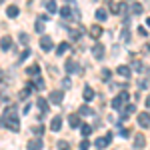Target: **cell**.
I'll return each mask as SVG.
<instances>
[{"instance_id":"obj_1","label":"cell","mask_w":150,"mask_h":150,"mask_svg":"<svg viewBox=\"0 0 150 150\" xmlns=\"http://www.w3.org/2000/svg\"><path fill=\"white\" fill-rule=\"evenodd\" d=\"M52 46H54V44H52V38H50V36H42V38H40V48H42L44 52H50Z\"/></svg>"},{"instance_id":"obj_2","label":"cell","mask_w":150,"mask_h":150,"mask_svg":"<svg viewBox=\"0 0 150 150\" xmlns=\"http://www.w3.org/2000/svg\"><path fill=\"white\" fill-rule=\"evenodd\" d=\"M124 102H128V94L126 92H122V94H118L114 100H112V108H120Z\"/></svg>"},{"instance_id":"obj_3","label":"cell","mask_w":150,"mask_h":150,"mask_svg":"<svg viewBox=\"0 0 150 150\" xmlns=\"http://www.w3.org/2000/svg\"><path fill=\"white\" fill-rule=\"evenodd\" d=\"M26 148L28 150H42V138H32L26 142Z\"/></svg>"},{"instance_id":"obj_4","label":"cell","mask_w":150,"mask_h":150,"mask_svg":"<svg viewBox=\"0 0 150 150\" xmlns=\"http://www.w3.org/2000/svg\"><path fill=\"white\" fill-rule=\"evenodd\" d=\"M138 124L142 128H148L150 126V114H148V112H140V114H138Z\"/></svg>"},{"instance_id":"obj_5","label":"cell","mask_w":150,"mask_h":150,"mask_svg":"<svg viewBox=\"0 0 150 150\" xmlns=\"http://www.w3.org/2000/svg\"><path fill=\"white\" fill-rule=\"evenodd\" d=\"M110 140H112V134H106V136H102V138H98L94 144H96V148H106V146L110 144Z\"/></svg>"},{"instance_id":"obj_6","label":"cell","mask_w":150,"mask_h":150,"mask_svg":"<svg viewBox=\"0 0 150 150\" xmlns=\"http://www.w3.org/2000/svg\"><path fill=\"white\" fill-rule=\"evenodd\" d=\"M92 56L96 58V60H102L104 58V46L102 44H94L92 46Z\"/></svg>"},{"instance_id":"obj_7","label":"cell","mask_w":150,"mask_h":150,"mask_svg":"<svg viewBox=\"0 0 150 150\" xmlns=\"http://www.w3.org/2000/svg\"><path fill=\"white\" fill-rule=\"evenodd\" d=\"M64 70H66L68 74H72V72L76 74V72H80V66H78V64H76L74 60H68V62L64 64Z\"/></svg>"},{"instance_id":"obj_8","label":"cell","mask_w":150,"mask_h":150,"mask_svg":"<svg viewBox=\"0 0 150 150\" xmlns=\"http://www.w3.org/2000/svg\"><path fill=\"white\" fill-rule=\"evenodd\" d=\"M146 146V138H144V134H136L134 136V148L140 150V148H144Z\"/></svg>"},{"instance_id":"obj_9","label":"cell","mask_w":150,"mask_h":150,"mask_svg":"<svg viewBox=\"0 0 150 150\" xmlns=\"http://www.w3.org/2000/svg\"><path fill=\"white\" fill-rule=\"evenodd\" d=\"M60 128H62V118H60V116H54V118H52V122H50V130L58 132Z\"/></svg>"},{"instance_id":"obj_10","label":"cell","mask_w":150,"mask_h":150,"mask_svg":"<svg viewBox=\"0 0 150 150\" xmlns=\"http://www.w3.org/2000/svg\"><path fill=\"white\" fill-rule=\"evenodd\" d=\"M62 98H64V94L58 92V90H52V92H50V102L60 104V102H62Z\"/></svg>"},{"instance_id":"obj_11","label":"cell","mask_w":150,"mask_h":150,"mask_svg":"<svg viewBox=\"0 0 150 150\" xmlns=\"http://www.w3.org/2000/svg\"><path fill=\"white\" fill-rule=\"evenodd\" d=\"M0 46H2V50H10L12 48V38L10 36H4V38L0 40Z\"/></svg>"},{"instance_id":"obj_12","label":"cell","mask_w":150,"mask_h":150,"mask_svg":"<svg viewBox=\"0 0 150 150\" xmlns=\"http://www.w3.org/2000/svg\"><path fill=\"white\" fill-rule=\"evenodd\" d=\"M38 72H40V66H38V64H32V66L26 68V74H28V76H36Z\"/></svg>"},{"instance_id":"obj_13","label":"cell","mask_w":150,"mask_h":150,"mask_svg":"<svg viewBox=\"0 0 150 150\" xmlns=\"http://www.w3.org/2000/svg\"><path fill=\"white\" fill-rule=\"evenodd\" d=\"M68 122H70V126H72V128L80 126V116H78V114H72V116L68 118Z\"/></svg>"},{"instance_id":"obj_14","label":"cell","mask_w":150,"mask_h":150,"mask_svg":"<svg viewBox=\"0 0 150 150\" xmlns=\"http://www.w3.org/2000/svg\"><path fill=\"white\" fill-rule=\"evenodd\" d=\"M6 14H8L10 18H16V16H18V6H14V4L8 6V8H6Z\"/></svg>"},{"instance_id":"obj_15","label":"cell","mask_w":150,"mask_h":150,"mask_svg":"<svg viewBox=\"0 0 150 150\" xmlns=\"http://www.w3.org/2000/svg\"><path fill=\"white\" fill-rule=\"evenodd\" d=\"M96 18H98L100 22H104V20L108 18V12L104 10V8H98V10H96Z\"/></svg>"},{"instance_id":"obj_16","label":"cell","mask_w":150,"mask_h":150,"mask_svg":"<svg viewBox=\"0 0 150 150\" xmlns=\"http://www.w3.org/2000/svg\"><path fill=\"white\" fill-rule=\"evenodd\" d=\"M90 36H92V38H100V36H102V28H100V26H92V28H90Z\"/></svg>"},{"instance_id":"obj_17","label":"cell","mask_w":150,"mask_h":150,"mask_svg":"<svg viewBox=\"0 0 150 150\" xmlns=\"http://www.w3.org/2000/svg\"><path fill=\"white\" fill-rule=\"evenodd\" d=\"M120 76H124V78H130V68L128 66H118V70H116Z\"/></svg>"},{"instance_id":"obj_18","label":"cell","mask_w":150,"mask_h":150,"mask_svg":"<svg viewBox=\"0 0 150 150\" xmlns=\"http://www.w3.org/2000/svg\"><path fill=\"white\" fill-rule=\"evenodd\" d=\"M82 98H84V100H92V98H94V90L90 88V86L84 88V96H82Z\"/></svg>"},{"instance_id":"obj_19","label":"cell","mask_w":150,"mask_h":150,"mask_svg":"<svg viewBox=\"0 0 150 150\" xmlns=\"http://www.w3.org/2000/svg\"><path fill=\"white\" fill-rule=\"evenodd\" d=\"M68 42H62V44H58V48H56V54L58 56H62V54H64V52H66V50H68Z\"/></svg>"},{"instance_id":"obj_20","label":"cell","mask_w":150,"mask_h":150,"mask_svg":"<svg viewBox=\"0 0 150 150\" xmlns=\"http://www.w3.org/2000/svg\"><path fill=\"white\" fill-rule=\"evenodd\" d=\"M38 108L42 110V114H44V112H48V102L44 100V98H38Z\"/></svg>"},{"instance_id":"obj_21","label":"cell","mask_w":150,"mask_h":150,"mask_svg":"<svg viewBox=\"0 0 150 150\" xmlns=\"http://www.w3.org/2000/svg\"><path fill=\"white\" fill-rule=\"evenodd\" d=\"M142 10H144L142 4H132V6H130V12H132V14H142Z\"/></svg>"},{"instance_id":"obj_22","label":"cell","mask_w":150,"mask_h":150,"mask_svg":"<svg viewBox=\"0 0 150 150\" xmlns=\"http://www.w3.org/2000/svg\"><path fill=\"white\" fill-rule=\"evenodd\" d=\"M60 16L62 18H70L72 16V10H70L68 6H64V8H60Z\"/></svg>"},{"instance_id":"obj_23","label":"cell","mask_w":150,"mask_h":150,"mask_svg":"<svg viewBox=\"0 0 150 150\" xmlns=\"http://www.w3.org/2000/svg\"><path fill=\"white\" fill-rule=\"evenodd\" d=\"M78 112H80V116H88V114H92L90 106H86V104H84V106H80V110H78Z\"/></svg>"},{"instance_id":"obj_24","label":"cell","mask_w":150,"mask_h":150,"mask_svg":"<svg viewBox=\"0 0 150 150\" xmlns=\"http://www.w3.org/2000/svg\"><path fill=\"white\" fill-rule=\"evenodd\" d=\"M32 132H34L36 136H42V134H44V126H40V124H36V126H32Z\"/></svg>"},{"instance_id":"obj_25","label":"cell","mask_w":150,"mask_h":150,"mask_svg":"<svg viewBox=\"0 0 150 150\" xmlns=\"http://www.w3.org/2000/svg\"><path fill=\"white\" fill-rule=\"evenodd\" d=\"M46 8H48V12H56L58 10L56 2H52V0H46Z\"/></svg>"},{"instance_id":"obj_26","label":"cell","mask_w":150,"mask_h":150,"mask_svg":"<svg viewBox=\"0 0 150 150\" xmlns=\"http://www.w3.org/2000/svg\"><path fill=\"white\" fill-rule=\"evenodd\" d=\"M80 128H82V134H84V136H88V134H90V132L94 130V128L90 126V124H82Z\"/></svg>"},{"instance_id":"obj_27","label":"cell","mask_w":150,"mask_h":150,"mask_svg":"<svg viewBox=\"0 0 150 150\" xmlns=\"http://www.w3.org/2000/svg\"><path fill=\"white\" fill-rule=\"evenodd\" d=\"M58 150H70L68 142H66V140H60V142H58Z\"/></svg>"},{"instance_id":"obj_28","label":"cell","mask_w":150,"mask_h":150,"mask_svg":"<svg viewBox=\"0 0 150 150\" xmlns=\"http://www.w3.org/2000/svg\"><path fill=\"white\" fill-rule=\"evenodd\" d=\"M132 68L136 70V72H142V70H144V66H142V62H132Z\"/></svg>"},{"instance_id":"obj_29","label":"cell","mask_w":150,"mask_h":150,"mask_svg":"<svg viewBox=\"0 0 150 150\" xmlns=\"http://www.w3.org/2000/svg\"><path fill=\"white\" fill-rule=\"evenodd\" d=\"M30 56V50H28V48H26V50H24L22 54H20V60H18V62H24V60H26V58Z\"/></svg>"},{"instance_id":"obj_30","label":"cell","mask_w":150,"mask_h":150,"mask_svg":"<svg viewBox=\"0 0 150 150\" xmlns=\"http://www.w3.org/2000/svg\"><path fill=\"white\" fill-rule=\"evenodd\" d=\"M36 32H40V34L44 32V24H42V20H38V22H36Z\"/></svg>"},{"instance_id":"obj_31","label":"cell","mask_w":150,"mask_h":150,"mask_svg":"<svg viewBox=\"0 0 150 150\" xmlns=\"http://www.w3.org/2000/svg\"><path fill=\"white\" fill-rule=\"evenodd\" d=\"M70 38L78 40V38H80V30H70Z\"/></svg>"},{"instance_id":"obj_32","label":"cell","mask_w":150,"mask_h":150,"mask_svg":"<svg viewBox=\"0 0 150 150\" xmlns=\"http://www.w3.org/2000/svg\"><path fill=\"white\" fill-rule=\"evenodd\" d=\"M120 136H122V138H128V136H130V130H128V128H120Z\"/></svg>"},{"instance_id":"obj_33","label":"cell","mask_w":150,"mask_h":150,"mask_svg":"<svg viewBox=\"0 0 150 150\" xmlns=\"http://www.w3.org/2000/svg\"><path fill=\"white\" fill-rule=\"evenodd\" d=\"M18 38H20V42H22V44H28V40H30V38L24 34V32H20V36H18Z\"/></svg>"},{"instance_id":"obj_34","label":"cell","mask_w":150,"mask_h":150,"mask_svg":"<svg viewBox=\"0 0 150 150\" xmlns=\"http://www.w3.org/2000/svg\"><path fill=\"white\" fill-rule=\"evenodd\" d=\"M134 110H136V106H134V104H128V106H126V114H128V116L132 114Z\"/></svg>"},{"instance_id":"obj_35","label":"cell","mask_w":150,"mask_h":150,"mask_svg":"<svg viewBox=\"0 0 150 150\" xmlns=\"http://www.w3.org/2000/svg\"><path fill=\"white\" fill-rule=\"evenodd\" d=\"M88 146H90L88 140H82V142H80V150H88Z\"/></svg>"},{"instance_id":"obj_36","label":"cell","mask_w":150,"mask_h":150,"mask_svg":"<svg viewBox=\"0 0 150 150\" xmlns=\"http://www.w3.org/2000/svg\"><path fill=\"white\" fill-rule=\"evenodd\" d=\"M110 10H112V12H120V4L112 2V4H110Z\"/></svg>"},{"instance_id":"obj_37","label":"cell","mask_w":150,"mask_h":150,"mask_svg":"<svg viewBox=\"0 0 150 150\" xmlns=\"http://www.w3.org/2000/svg\"><path fill=\"white\" fill-rule=\"evenodd\" d=\"M70 84H72V82H70L68 76H66V78H62V86H64V88H70Z\"/></svg>"},{"instance_id":"obj_38","label":"cell","mask_w":150,"mask_h":150,"mask_svg":"<svg viewBox=\"0 0 150 150\" xmlns=\"http://www.w3.org/2000/svg\"><path fill=\"white\" fill-rule=\"evenodd\" d=\"M102 76H104V78H106V80H108V78L112 76V72H110V70H108V68H104V70H102Z\"/></svg>"},{"instance_id":"obj_39","label":"cell","mask_w":150,"mask_h":150,"mask_svg":"<svg viewBox=\"0 0 150 150\" xmlns=\"http://www.w3.org/2000/svg\"><path fill=\"white\" fill-rule=\"evenodd\" d=\"M138 34L140 36H146L148 32H146V28H144V26H138Z\"/></svg>"},{"instance_id":"obj_40","label":"cell","mask_w":150,"mask_h":150,"mask_svg":"<svg viewBox=\"0 0 150 150\" xmlns=\"http://www.w3.org/2000/svg\"><path fill=\"white\" fill-rule=\"evenodd\" d=\"M122 38H124V40H128V38H130V34H128V30H122Z\"/></svg>"},{"instance_id":"obj_41","label":"cell","mask_w":150,"mask_h":150,"mask_svg":"<svg viewBox=\"0 0 150 150\" xmlns=\"http://www.w3.org/2000/svg\"><path fill=\"white\" fill-rule=\"evenodd\" d=\"M146 106H148V108H150V96H148V98H146Z\"/></svg>"},{"instance_id":"obj_42","label":"cell","mask_w":150,"mask_h":150,"mask_svg":"<svg viewBox=\"0 0 150 150\" xmlns=\"http://www.w3.org/2000/svg\"><path fill=\"white\" fill-rule=\"evenodd\" d=\"M146 72H148V76H150V68H146Z\"/></svg>"},{"instance_id":"obj_43","label":"cell","mask_w":150,"mask_h":150,"mask_svg":"<svg viewBox=\"0 0 150 150\" xmlns=\"http://www.w3.org/2000/svg\"><path fill=\"white\" fill-rule=\"evenodd\" d=\"M146 24H148V26H150V18H148V20H146Z\"/></svg>"},{"instance_id":"obj_44","label":"cell","mask_w":150,"mask_h":150,"mask_svg":"<svg viewBox=\"0 0 150 150\" xmlns=\"http://www.w3.org/2000/svg\"><path fill=\"white\" fill-rule=\"evenodd\" d=\"M2 2H4V0H0V4H2Z\"/></svg>"}]
</instances>
